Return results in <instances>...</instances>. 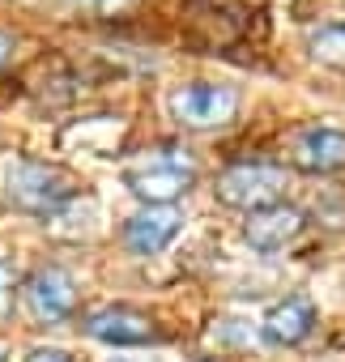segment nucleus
I'll list each match as a JSON object with an SVG mask.
<instances>
[{"mask_svg":"<svg viewBox=\"0 0 345 362\" xmlns=\"http://www.w3.org/2000/svg\"><path fill=\"white\" fill-rule=\"evenodd\" d=\"M124 184L145 205H170L175 197H184L197 184V162H192L188 149L162 145V149H149V153H141L124 166Z\"/></svg>","mask_w":345,"mask_h":362,"instance_id":"1","label":"nucleus"},{"mask_svg":"<svg viewBox=\"0 0 345 362\" xmlns=\"http://www.w3.org/2000/svg\"><path fill=\"white\" fill-rule=\"evenodd\" d=\"M81 192L77 175L56 166V162H18L9 166V201L22 209V214H35V218H47L56 209H64L73 197Z\"/></svg>","mask_w":345,"mask_h":362,"instance_id":"2","label":"nucleus"},{"mask_svg":"<svg viewBox=\"0 0 345 362\" xmlns=\"http://www.w3.org/2000/svg\"><path fill=\"white\" fill-rule=\"evenodd\" d=\"M290 184L286 166H273V162H235L218 175V201L230 205V209H269V205H281V192Z\"/></svg>","mask_w":345,"mask_h":362,"instance_id":"3","label":"nucleus"},{"mask_svg":"<svg viewBox=\"0 0 345 362\" xmlns=\"http://www.w3.org/2000/svg\"><path fill=\"white\" fill-rule=\"evenodd\" d=\"M239 111V94L230 86H209V81H192L170 94V115L184 128H218L230 124Z\"/></svg>","mask_w":345,"mask_h":362,"instance_id":"4","label":"nucleus"},{"mask_svg":"<svg viewBox=\"0 0 345 362\" xmlns=\"http://www.w3.org/2000/svg\"><path fill=\"white\" fill-rule=\"evenodd\" d=\"M22 294H26V307H30V315L39 324H60L77 307V290H73V277L64 269H39V273H30L26 286H22Z\"/></svg>","mask_w":345,"mask_h":362,"instance_id":"5","label":"nucleus"},{"mask_svg":"<svg viewBox=\"0 0 345 362\" xmlns=\"http://www.w3.org/2000/svg\"><path fill=\"white\" fill-rule=\"evenodd\" d=\"M184 230V214L170 205H145L124 222V243L132 256H158L170 239Z\"/></svg>","mask_w":345,"mask_h":362,"instance_id":"6","label":"nucleus"},{"mask_svg":"<svg viewBox=\"0 0 345 362\" xmlns=\"http://www.w3.org/2000/svg\"><path fill=\"white\" fill-rule=\"evenodd\" d=\"M81 328L94 337V341H107V345H145L153 341V324L149 315L132 311V307H98L81 320Z\"/></svg>","mask_w":345,"mask_h":362,"instance_id":"7","label":"nucleus"},{"mask_svg":"<svg viewBox=\"0 0 345 362\" xmlns=\"http://www.w3.org/2000/svg\"><path fill=\"white\" fill-rule=\"evenodd\" d=\"M294 166L307 175H332L345 166V132L337 128H303L290 145Z\"/></svg>","mask_w":345,"mask_h":362,"instance_id":"8","label":"nucleus"},{"mask_svg":"<svg viewBox=\"0 0 345 362\" xmlns=\"http://www.w3.org/2000/svg\"><path fill=\"white\" fill-rule=\"evenodd\" d=\"M298 230H303V214L294 205H269L247 218V243L256 252H281L286 243L298 239Z\"/></svg>","mask_w":345,"mask_h":362,"instance_id":"9","label":"nucleus"},{"mask_svg":"<svg viewBox=\"0 0 345 362\" xmlns=\"http://www.w3.org/2000/svg\"><path fill=\"white\" fill-rule=\"evenodd\" d=\"M311 328H315V307L307 298H286L264 315V337L273 345H298L311 337Z\"/></svg>","mask_w":345,"mask_h":362,"instance_id":"10","label":"nucleus"},{"mask_svg":"<svg viewBox=\"0 0 345 362\" xmlns=\"http://www.w3.org/2000/svg\"><path fill=\"white\" fill-rule=\"evenodd\" d=\"M311 56L324 60V64H337L345 69V26H324L311 35Z\"/></svg>","mask_w":345,"mask_h":362,"instance_id":"11","label":"nucleus"},{"mask_svg":"<svg viewBox=\"0 0 345 362\" xmlns=\"http://www.w3.org/2000/svg\"><path fill=\"white\" fill-rule=\"evenodd\" d=\"M26 362H73L64 349H52V345H39V349H30V358Z\"/></svg>","mask_w":345,"mask_h":362,"instance_id":"12","label":"nucleus"},{"mask_svg":"<svg viewBox=\"0 0 345 362\" xmlns=\"http://www.w3.org/2000/svg\"><path fill=\"white\" fill-rule=\"evenodd\" d=\"M9 64H13V35L0 30V73H5Z\"/></svg>","mask_w":345,"mask_h":362,"instance_id":"13","label":"nucleus"},{"mask_svg":"<svg viewBox=\"0 0 345 362\" xmlns=\"http://www.w3.org/2000/svg\"><path fill=\"white\" fill-rule=\"evenodd\" d=\"M5 307H9V264L0 260V315H5Z\"/></svg>","mask_w":345,"mask_h":362,"instance_id":"14","label":"nucleus"},{"mask_svg":"<svg viewBox=\"0 0 345 362\" xmlns=\"http://www.w3.org/2000/svg\"><path fill=\"white\" fill-rule=\"evenodd\" d=\"M77 5H86V9H98V13H111V9L128 5V0H77Z\"/></svg>","mask_w":345,"mask_h":362,"instance_id":"15","label":"nucleus"},{"mask_svg":"<svg viewBox=\"0 0 345 362\" xmlns=\"http://www.w3.org/2000/svg\"><path fill=\"white\" fill-rule=\"evenodd\" d=\"M197 362H209V358H197Z\"/></svg>","mask_w":345,"mask_h":362,"instance_id":"16","label":"nucleus"},{"mask_svg":"<svg viewBox=\"0 0 345 362\" xmlns=\"http://www.w3.org/2000/svg\"><path fill=\"white\" fill-rule=\"evenodd\" d=\"M0 362H5V358H0Z\"/></svg>","mask_w":345,"mask_h":362,"instance_id":"17","label":"nucleus"}]
</instances>
